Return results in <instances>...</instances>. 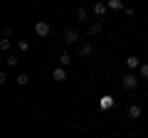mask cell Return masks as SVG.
I'll return each mask as SVG.
<instances>
[{
	"instance_id": "10",
	"label": "cell",
	"mask_w": 148,
	"mask_h": 138,
	"mask_svg": "<svg viewBox=\"0 0 148 138\" xmlns=\"http://www.w3.org/2000/svg\"><path fill=\"white\" fill-rule=\"evenodd\" d=\"M99 106H101V109H111V106H114V96H101Z\"/></svg>"
},
{
	"instance_id": "17",
	"label": "cell",
	"mask_w": 148,
	"mask_h": 138,
	"mask_svg": "<svg viewBox=\"0 0 148 138\" xmlns=\"http://www.w3.org/2000/svg\"><path fill=\"white\" fill-rule=\"evenodd\" d=\"M17 47H20L22 52H27V49H30V42H27V40H20V42H17Z\"/></svg>"
},
{
	"instance_id": "9",
	"label": "cell",
	"mask_w": 148,
	"mask_h": 138,
	"mask_svg": "<svg viewBox=\"0 0 148 138\" xmlns=\"http://www.w3.org/2000/svg\"><path fill=\"white\" fill-rule=\"evenodd\" d=\"M86 32H89V37H96V35L101 32V22H91V25H89V30H86Z\"/></svg>"
},
{
	"instance_id": "11",
	"label": "cell",
	"mask_w": 148,
	"mask_h": 138,
	"mask_svg": "<svg viewBox=\"0 0 148 138\" xmlns=\"http://www.w3.org/2000/svg\"><path fill=\"white\" fill-rule=\"evenodd\" d=\"M128 116L138 118V116H141V106H138V104H131V106H128Z\"/></svg>"
},
{
	"instance_id": "8",
	"label": "cell",
	"mask_w": 148,
	"mask_h": 138,
	"mask_svg": "<svg viewBox=\"0 0 148 138\" xmlns=\"http://www.w3.org/2000/svg\"><path fill=\"white\" fill-rule=\"evenodd\" d=\"M91 52H94V44H89V42H84V44L79 47V54H82V57H89Z\"/></svg>"
},
{
	"instance_id": "13",
	"label": "cell",
	"mask_w": 148,
	"mask_h": 138,
	"mask_svg": "<svg viewBox=\"0 0 148 138\" xmlns=\"http://www.w3.org/2000/svg\"><path fill=\"white\" fill-rule=\"evenodd\" d=\"M17 84H20V86H27V84H30V74H17Z\"/></svg>"
},
{
	"instance_id": "1",
	"label": "cell",
	"mask_w": 148,
	"mask_h": 138,
	"mask_svg": "<svg viewBox=\"0 0 148 138\" xmlns=\"http://www.w3.org/2000/svg\"><path fill=\"white\" fill-rule=\"evenodd\" d=\"M49 30H52V27H49L47 20H37L35 22V35H37V37H47Z\"/></svg>"
},
{
	"instance_id": "5",
	"label": "cell",
	"mask_w": 148,
	"mask_h": 138,
	"mask_svg": "<svg viewBox=\"0 0 148 138\" xmlns=\"http://www.w3.org/2000/svg\"><path fill=\"white\" fill-rule=\"evenodd\" d=\"M141 59H138V57H133V54H131V57H126V67L128 69H131V72H133V69H141Z\"/></svg>"
},
{
	"instance_id": "16",
	"label": "cell",
	"mask_w": 148,
	"mask_h": 138,
	"mask_svg": "<svg viewBox=\"0 0 148 138\" xmlns=\"http://www.w3.org/2000/svg\"><path fill=\"white\" fill-rule=\"evenodd\" d=\"M5 62H8V67H17V59H15V54H8V57H5Z\"/></svg>"
},
{
	"instance_id": "2",
	"label": "cell",
	"mask_w": 148,
	"mask_h": 138,
	"mask_svg": "<svg viewBox=\"0 0 148 138\" xmlns=\"http://www.w3.org/2000/svg\"><path fill=\"white\" fill-rule=\"evenodd\" d=\"M121 86L126 91H133L138 86V79H136V74H126V77H121Z\"/></svg>"
},
{
	"instance_id": "6",
	"label": "cell",
	"mask_w": 148,
	"mask_h": 138,
	"mask_svg": "<svg viewBox=\"0 0 148 138\" xmlns=\"http://www.w3.org/2000/svg\"><path fill=\"white\" fill-rule=\"evenodd\" d=\"M106 5H109L111 10H126V5H123V0H106Z\"/></svg>"
},
{
	"instance_id": "12",
	"label": "cell",
	"mask_w": 148,
	"mask_h": 138,
	"mask_svg": "<svg viewBox=\"0 0 148 138\" xmlns=\"http://www.w3.org/2000/svg\"><path fill=\"white\" fill-rule=\"evenodd\" d=\"M59 64H62V67H69V64H72V54H69V52H62V57H59Z\"/></svg>"
},
{
	"instance_id": "3",
	"label": "cell",
	"mask_w": 148,
	"mask_h": 138,
	"mask_svg": "<svg viewBox=\"0 0 148 138\" xmlns=\"http://www.w3.org/2000/svg\"><path fill=\"white\" fill-rule=\"evenodd\" d=\"M74 42H79V32L77 30H67L64 32V44H74Z\"/></svg>"
},
{
	"instance_id": "4",
	"label": "cell",
	"mask_w": 148,
	"mask_h": 138,
	"mask_svg": "<svg viewBox=\"0 0 148 138\" xmlns=\"http://www.w3.org/2000/svg\"><path fill=\"white\" fill-rule=\"evenodd\" d=\"M52 79L54 81H64V79H67V69H64V67H54L52 69Z\"/></svg>"
},
{
	"instance_id": "14",
	"label": "cell",
	"mask_w": 148,
	"mask_h": 138,
	"mask_svg": "<svg viewBox=\"0 0 148 138\" xmlns=\"http://www.w3.org/2000/svg\"><path fill=\"white\" fill-rule=\"evenodd\" d=\"M74 17H77V20H84V17H86V10H84V8H77V10H74Z\"/></svg>"
},
{
	"instance_id": "7",
	"label": "cell",
	"mask_w": 148,
	"mask_h": 138,
	"mask_svg": "<svg viewBox=\"0 0 148 138\" xmlns=\"http://www.w3.org/2000/svg\"><path fill=\"white\" fill-rule=\"evenodd\" d=\"M106 10H109V5H104V3H96V5H94V15L96 17H104Z\"/></svg>"
},
{
	"instance_id": "18",
	"label": "cell",
	"mask_w": 148,
	"mask_h": 138,
	"mask_svg": "<svg viewBox=\"0 0 148 138\" xmlns=\"http://www.w3.org/2000/svg\"><path fill=\"white\" fill-rule=\"evenodd\" d=\"M141 77H143V79H148V62L141 64Z\"/></svg>"
},
{
	"instance_id": "15",
	"label": "cell",
	"mask_w": 148,
	"mask_h": 138,
	"mask_svg": "<svg viewBox=\"0 0 148 138\" xmlns=\"http://www.w3.org/2000/svg\"><path fill=\"white\" fill-rule=\"evenodd\" d=\"M0 49H3V52H8V49H10V40H8V37L0 40Z\"/></svg>"
},
{
	"instance_id": "19",
	"label": "cell",
	"mask_w": 148,
	"mask_h": 138,
	"mask_svg": "<svg viewBox=\"0 0 148 138\" xmlns=\"http://www.w3.org/2000/svg\"><path fill=\"white\" fill-rule=\"evenodd\" d=\"M3 35H5V37H10V35H12V27L5 25V27H3Z\"/></svg>"
}]
</instances>
